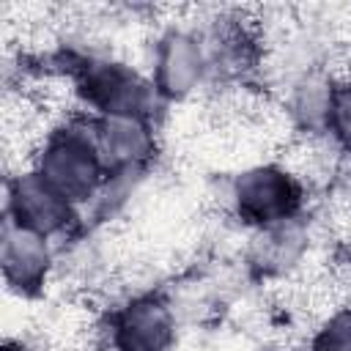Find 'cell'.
I'll return each mask as SVG.
<instances>
[{"label":"cell","mask_w":351,"mask_h":351,"mask_svg":"<svg viewBox=\"0 0 351 351\" xmlns=\"http://www.w3.org/2000/svg\"><path fill=\"white\" fill-rule=\"evenodd\" d=\"M52 239L27 230L11 219L3 222V236H0V266H3V280L11 293L19 296H33L38 293L52 274Z\"/></svg>","instance_id":"obj_7"},{"label":"cell","mask_w":351,"mask_h":351,"mask_svg":"<svg viewBox=\"0 0 351 351\" xmlns=\"http://www.w3.org/2000/svg\"><path fill=\"white\" fill-rule=\"evenodd\" d=\"M313 351H351V307H340L318 324L310 340Z\"/></svg>","instance_id":"obj_9"},{"label":"cell","mask_w":351,"mask_h":351,"mask_svg":"<svg viewBox=\"0 0 351 351\" xmlns=\"http://www.w3.org/2000/svg\"><path fill=\"white\" fill-rule=\"evenodd\" d=\"M104 340L110 351H176V307L159 296H134L110 315Z\"/></svg>","instance_id":"obj_5"},{"label":"cell","mask_w":351,"mask_h":351,"mask_svg":"<svg viewBox=\"0 0 351 351\" xmlns=\"http://www.w3.org/2000/svg\"><path fill=\"white\" fill-rule=\"evenodd\" d=\"M33 173L44 178L74 208L96 200L110 181V173L90 140L88 121L55 129L47 137Z\"/></svg>","instance_id":"obj_1"},{"label":"cell","mask_w":351,"mask_h":351,"mask_svg":"<svg viewBox=\"0 0 351 351\" xmlns=\"http://www.w3.org/2000/svg\"><path fill=\"white\" fill-rule=\"evenodd\" d=\"M304 186L293 181L277 162H261L244 167L230 181L233 214L258 230L296 219Z\"/></svg>","instance_id":"obj_3"},{"label":"cell","mask_w":351,"mask_h":351,"mask_svg":"<svg viewBox=\"0 0 351 351\" xmlns=\"http://www.w3.org/2000/svg\"><path fill=\"white\" fill-rule=\"evenodd\" d=\"M74 206L63 200L44 178L33 170L11 176L5 184V219L36 230L47 239L66 233L74 222Z\"/></svg>","instance_id":"obj_6"},{"label":"cell","mask_w":351,"mask_h":351,"mask_svg":"<svg viewBox=\"0 0 351 351\" xmlns=\"http://www.w3.org/2000/svg\"><path fill=\"white\" fill-rule=\"evenodd\" d=\"M0 351H36L33 346H27L22 337H5V343H3V348Z\"/></svg>","instance_id":"obj_11"},{"label":"cell","mask_w":351,"mask_h":351,"mask_svg":"<svg viewBox=\"0 0 351 351\" xmlns=\"http://www.w3.org/2000/svg\"><path fill=\"white\" fill-rule=\"evenodd\" d=\"M90 140L110 176H132L151 162L156 137L145 118L96 115L88 118Z\"/></svg>","instance_id":"obj_8"},{"label":"cell","mask_w":351,"mask_h":351,"mask_svg":"<svg viewBox=\"0 0 351 351\" xmlns=\"http://www.w3.org/2000/svg\"><path fill=\"white\" fill-rule=\"evenodd\" d=\"M80 82L82 104H90L96 115H123V118H145L159 104V90L154 80H145L132 63L90 58L74 69Z\"/></svg>","instance_id":"obj_2"},{"label":"cell","mask_w":351,"mask_h":351,"mask_svg":"<svg viewBox=\"0 0 351 351\" xmlns=\"http://www.w3.org/2000/svg\"><path fill=\"white\" fill-rule=\"evenodd\" d=\"M326 132L343 151H351V80L335 82V96H332V112H329Z\"/></svg>","instance_id":"obj_10"},{"label":"cell","mask_w":351,"mask_h":351,"mask_svg":"<svg viewBox=\"0 0 351 351\" xmlns=\"http://www.w3.org/2000/svg\"><path fill=\"white\" fill-rule=\"evenodd\" d=\"M151 80L159 96L173 101H189L211 71L203 36L181 25L167 27L156 38L151 49Z\"/></svg>","instance_id":"obj_4"}]
</instances>
